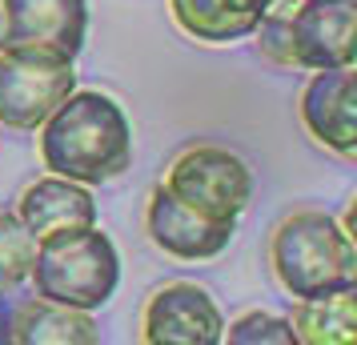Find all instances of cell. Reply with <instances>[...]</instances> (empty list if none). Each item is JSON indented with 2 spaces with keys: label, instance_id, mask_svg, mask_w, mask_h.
<instances>
[{
  "label": "cell",
  "instance_id": "obj_1",
  "mask_svg": "<svg viewBox=\"0 0 357 345\" xmlns=\"http://www.w3.org/2000/svg\"><path fill=\"white\" fill-rule=\"evenodd\" d=\"M40 161L81 185L116 181L132 169V125L105 93H68L40 125Z\"/></svg>",
  "mask_w": 357,
  "mask_h": 345
},
{
  "label": "cell",
  "instance_id": "obj_2",
  "mask_svg": "<svg viewBox=\"0 0 357 345\" xmlns=\"http://www.w3.org/2000/svg\"><path fill=\"white\" fill-rule=\"evenodd\" d=\"M269 265L293 301L357 285L354 233L321 209H297L269 237Z\"/></svg>",
  "mask_w": 357,
  "mask_h": 345
},
{
  "label": "cell",
  "instance_id": "obj_3",
  "mask_svg": "<svg viewBox=\"0 0 357 345\" xmlns=\"http://www.w3.org/2000/svg\"><path fill=\"white\" fill-rule=\"evenodd\" d=\"M29 281L36 297L93 313L109 305L121 285V253L113 237L100 233L97 225L49 233V237H36Z\"/></svg>",
  "mask_w": 357,
  "mask_h": 345
},
{
  "label": "cell",
  "instance_id": "obj_4",
  "mask_svg": "<svg viewBox=\"0 0 357 345\" xmlns=\"http://www.w3.org/2000/svg\"><path fill=\"white\" fill-rule=\"evenodd\" d=\"M161 185L209 221H237L253 197L249 164L221 145H189L165 169Z\"/></svg>",
  "mask_w": 357,
  "mask_h": 345
},
{
  "label": "cell",
  "instance_id": "obj_5",
  "mask_svg": "<svg viewBox=\"0 0 357 345\" xmlns=\"http://www.w3.org/2000/svg\"><path fill=\"white\" fill-rule=\"evenodd\" d=\"M77 89L68 56L40 49H0V125L40 129L45 116Z\"/></svg>",
  "mask_w": 357,
  "mask_h": 345
},
{
  "label": "cell",
  "instance_id": "obj_6",
  "mask_svg": "<svg viewBox=\"0 0 357 345\" xmlns=\"http://www.w3.org/2000/svg\"><path fill=\"white\" fill-rule=\"evenodd\" d=\"M293 68H345L354 65L357 0H301L289 17Z\"/></svg>",
  "mask_w": 357,
  "mask_h": 345
},
{
  "label": "cell",
  "instance_id": "obj_7",
  "mask_svg": "<svg viewBox=\"0 0 357 345\" xmlns=\"http://www.w3.org/2000/svg\"><path fill=\"white\" fill-rule=\"evenodd\" d=\"M89 33L84 0H4L0 49H40L77 61Z\"/></svg>",
  "mask_w": 357,
  "mask_h": 345
},
{
  "label": "cell",
  "instance_id": "obj_8",
  "mask_svg": "<svg viewBox=\"0 0 357 345\" xmlns=\"http://www.w3.org/2000/svg\"><path fill=\"white\" fill-rule=\"evenodd\" d=\"M225 317L201 285L169 281L149 297L141 313V337L149 345H217Z\"/></svg>",
  "mask_w": 357,
  "mask_h": 345
},
{
  "label": "cell",
  "instance_id": "obj_9",
  "mask_svg": "<svg viewBox=\"0 0 357 345\" xmlns=\"http://www.w3.org/2000/svg\"><path fill=\"white\" fill-rule=\"evenodd\" d=\"M145 233L165 257L209 261V257L229 249L233 233H237V221H209V217L193 213L185 201H177L165 185H157L145 205Z\"/></svg>",
  "mask_w": 357,
  "mask_h": 345
},
{
  "label": "cell",
  "instance_id": "obj_10",
  "mask_svg": "<svg viewBox=\"0 0 357 345\" xmlns=\"http://www.w3.org/2000/svg\"><path fill=\"white\" fill-rule=\"evenodd\" d=\"M301 125L317 145L333 148L337 157L357 153V77L354 65L317 68L301 93Z\"/></svg>",
  "mask_w": 357,
  "mask_h": 345
},
{
  "label": "cell",
  "instance_id": "obj_11",
  "mask_svg": "<svg viewBox=\"0 0 357 345\" xmlns=\"http://www.w3.org/2000/svg\"><path fill=\"white\" fill-rule=\"evenodd\" d=\"M17 217L33 237H49V233L97 225V201H93V193H89V185L49 173V177L33 181L24 193H20Z\"/></svg>",
  "mask_w": 357,
  "mask_h": 345
},
{
  "label": "cell",
  "instance_id": "obj_12",
  "mask_svg": "<svg viewBox=\"0 0 357 345\" xmlns=\"http://www.w3.org/2000/svg\"><path fill=\"white\" fill-rule=\"evenodd\" d=\"M169 13L185 36L201 45H229L253 36L265 17V0H169Z\"/></svg>",
  "mask_w": 357,
  "mask_h": 345
},
{
  "label": "cell",
  "instance_id": "obj_13",
  "mask_svg": "<svg viewBox=\"0 0 357 345\" xmlns=\"http://www.w3.org/2000/svg\"><path fill=\"white\" fill-rule=\"evenodd\" d=\"M8 342L17 345H97V321L89 309L56 305V301H24L8 317Z\"/></svg>",
  "mask_w": 357,
  "mask_h": 345
},
{
  "label": "cell",
  "instance_id": "obj_14",
  "mask_svg": "<svg viewBox=\"0 0 357 345\" xmlns=\"http://www.w3.org/2000/svg\"><path fill=\"white\" fill-rule=\"evenodd\" d=\"M285 321L297 345H349L357 337V285L297 301Z\"/></svg>",
  "mask_w": 357,
  "mask_h": 345
},
{
  "label": "cell",
  "instance_id": "obj_15",
  "mask_svg": "<svg viewBox=\"0 0 357 345\" xmlns=\"http://www.w3.org/2000/svg\"><path fill=\"white\" fill-rule=\"evenodd\" d=\"M36 253V237L20 225L17 213H0V289L29 281Z\"/></svg>",
  "mask_w": 357,
  "mask_h": 345
},
{
  "label": "cell",
  "instance_id": "obj_16",
  "mask_svg": "<svg viewBox=\"0 0 357 345\" xmlns=\"http://www.w3.org/2000/svg\"><path fill=\"white\" fill-rule=\"evenodd\" d=\"M221 342L229 345H297L293 342V329L285 317H273V313H245L233 325L221 329Z\"/></svg>",
  "mask_w": 357,
  "mask_h": 345
},
{
  "label": "cell",
  "instance_id": "obj_17",
  "mask_svg": "<svg viewBox=\"0 0 357 345\" xmlns=\"http://www.w3.org/2000/svg\"><path fill=\"white\" fill-rule=\"evenodd\" d=\"M253 36H257V49H261V56H269L273 65L293 68L289 20H285V17H261V20H257V29H253Z\"/></svg>",
  "mask_w": 357,
  "mask_h": 345
},
{
  "label": "cell",
  "instance_id": "obj_18",
  "mask_svg": "<svg viewBox=\"0 0 357 345\" xmlns=\"http://www.w3.org/2000/svg\"><path fill=\"white\" fill-rule=\"evenodd\" d=\"M0 342H8V313H4V305H0Z\"/></svg>",
  "mask_w": 357,
  "mask_h": 345
}]
</instances>
